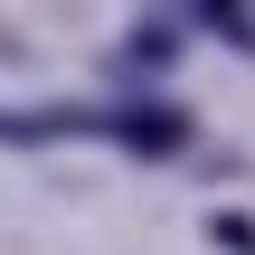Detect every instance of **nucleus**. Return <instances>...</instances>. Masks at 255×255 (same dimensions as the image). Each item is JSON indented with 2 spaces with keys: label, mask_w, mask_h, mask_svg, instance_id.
Segmentation results:
<instances>
[{
  "label": "nucleus",
  "mask_w": 255,
  "mask_h": 255,
  "mask_svg": "<svg viewBox=\"0 0 255 255\" xmlns=\"http://www.w3.org/2000/svg\"><path fill=\"white\" fill-rule=\"evenodd\" d=\"M189 28H218L227 47H246V57H255V19H237L227 0H208V9H189Z\"/></svg>",
  "instance_id": "f257e3e1"
},
{
  "label": "nucleus",
  "mask_w": 255,
  "mask_h": 255,
  "mask_svg": "<svg viewBox=\"0 0 255 255\" xmlns=\"http://www.w3.org/2000/svg\"><path fill=\"white\" fill-rule=\"evenodd\" d=\"M208 237H218V246H227V255H255V218H218Z\"/></svg>",
  "instance_id": "f03ea898"
}]
</instances>
